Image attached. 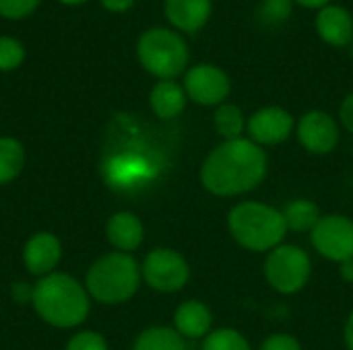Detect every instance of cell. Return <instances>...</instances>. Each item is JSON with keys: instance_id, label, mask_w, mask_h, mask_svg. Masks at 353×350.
Here are the masks:
<instances>
[{"instance_id": "32", "label": "cell", "mask_w": 353, "mask_h": 350, "mask_svg": "<svg viewBox=\"0 0 353 350\" xmlns=\"http://www.w3.org/2000/svg\"><path fill=\"white\" fill-rule=\"evenodd\" d=\"M294 2L304 6V8H312V10H321L327 4H331V0H294Z\"/></svg>"}, {"instance_id": "2", "label": "cell", "mask_w": 353, "mask_h": 350, "mask_svg": "<svg viewBox=\"0 0 353 350\" xmlns=\"http://www.w3.org/2000/svg\"><path fill=\"white\" fill-rule=\"evenodd\" d=\"M35 314L54 328L81 326L91 309V297L87 289L64 272H52L41 276L31 295Z\"/></svg>"}, {"instance_id": "26", "label": "cell", "mask_w": 353, "mask_h": 350, "mask_svg": "<svg viewBox=\"0 0 353 350\" xmlns=\"http://www.w3.org/2000/svg\"><path fill=\"white\" fill-rule=\"evenodd\" d=\"M39 0H0V17L23 19L37 8Z\"/></svg>"}, {"instance_id": "11", "label": "cell", "mask_w": 353, "mask_h": 350, "mask_svg": "<svg viewBox=\"0 0 353 350\" xmlns=\"http://www.w3.org/2000/svg\"><path fill=\"white\" fill-rule=\"evenodd\" d=\"M294 130H296L294 116L279 105L261 107L246 120V132L250 140L256 142L259 146L281 144L283 140L292 136Z\"/></svg>"}, {"instance_id": "12", "label": "cell", "mask_w": 353, "mask_h": 350, "mask_svg": "<svg viewBox=\"0 0 353 350\" xmlns=\"http://www.w3.org/2000/svg\"><path fill=\"white\" fill-rule=\"evenodd\" d=\"M163 12L178 33H199L213 14V0H163Z\"/></svg>"}, {"instance_id": "17", "label": "cell", "mask_w": 353, "mask_h": 350, "mask_svg": "<svg viewBox=\"0 0 353 350\" xmlns=\"http://www.w3.org/2000/svg\"><path fill=\"white\" fill-rule=\"evenodd\" d=\"M186 91L176 80H157L149 95V105L159 120H174L186 107Z\"/></svg>"}, {"instance_id": "13", "label": "cell", "mask_w": 353, "mask_h": 350, "mask_svg": "<svg viewBox=\"0 0 353 350\" xmlns=\"http://www.w3.org/2000/svg\"><path fill=\"white\" fill-rule=\"evenodd\" d=\"M62 258V243L54 233L39 231L35 233L23 250L25 268L35 276H48L54 272Z\"/></svg>"}, {"instance_id": "6", "label": "cell", "mask_w": 353, "mask_h": 350, "mask_svg": "<svg viewBox=\"0 0 353 350\" xmlns=\"http://www.w3.org/2000/svg\"><path fill=\"white\" fill-rule=\"evenodd\" d=\"M310 256L298 245H277L269 252L265 260V278L267 283L283 295L298 293L306 287L310 278Z\"/></svg>"}, {"instance_id": "35", "label": "cell", "mask_w": 353, "mask_h": 350, "mask_svg": "<svg viewBox=\"0 0 353 350\" xmlns=\"http://www.w3.org/2000/svg\"><path fill=\"white\" fill-rule=\"evenodd\" d=\"M352 54H353V41H352Z\"/></svg>"}, {"instance_id": "23", "label": "cell", "mask_w": 353, "mask_h": 350, "mask_svg": "<svg viewBox=\"0 0 353 350\" xmlns=\"http://www.w3.org/2000/svg\"><path fill=\"white\" fill-rule=\"evenodd\" d=\"M294 0H263L261 4V21L265 25H281L292 17Z\"/></svg>"}, {"instance_id": "28", "label": "cell", "mask_w": 353, "mask_h": 350, "mask_svg": "<svg viewBox=\"0 0 353 350\" xmlns=\"http://www.w3.org/2000/svg\"><path fill=\"white\" fill-rule=\"evenodd\" d=\"M339 118H341V124L345 126V130L353 134V93H350L343 99V103L339 107Z\"/></svg>"}, {"instance_id": "33", "label": "cell", "mask_w": 353, "mask_h": 350, "mask_svg": "<svg viewBox=\"0 0 353 350\" xmlns=\"http://www.w3.org/2000/svg\"><path fill=\"white\" fill-rule=\"evenodd\" d=\"M345 344H347V350H353V311L345 324Z\"/></svg>"}, {"instance_id": "19", "label": "cell", "mask_w": 353, "mask_h": 350, "mask_svg": "<svg viewBox=\"0 0 353 350\" xmlns=\"http://www.w3.org/2000/svg\"><path fill=\"white\" fill-rule=\"evenodd\" d=\"M132 350H188L184 338L165 326H153L139 334Z\"/></svg>"}, {"instance_id": "10", "label": "cell", "mask_w": 353, "mask_h": 350, "mask_svg": "<svg viewBox=\"0 0 353 350\" xmlns=\"http://www.w3.org/2000/svg\"><path fill=\"white\" fill-rule=\"evenodd\" d=\"M296 136L308 153L329 155L339 144V126L331 113L312 109L298 120Z\"/></svg>"}, {"instance_id": "29", "label": "cell", "mask_w": 353, "mask_h": 350, "mask_svg": "<svg viewBox=\"0 0 353 350\" xmlns=\"http://www.w3.org/2000/svg\"><path fill=\"white\" fill-rule=\"evenodd\" d=\"M99 2H101L103 8L110 10V12H126V10H130L132 4H134V0H99Z\"/></svg>"}, {"instance_id": "31", "label": "cell", "mask_w": 353, "mask_h": 350, "mask_svg": "<svg viewBox=\"0 0 353 350\" xmlns=\"http://www.w3.org/2000/svg\"><path fill=\"white\" fill-rule=\"evenodd\" d=\"M339 274L345 283H353V258L339 264Z\"/></svg>"}, {"instance_id": "27", "label": "cell", "mask_w": 353, "mask_h": 350, "mask_svg": "<svg viewBox=\"0 0 353 350\" xmlns=\"http://www.w3.org/2000/svg\"><path fill=\"white\" fill-rule=\"evenodd\" d=\"M259 350H302V347L290 334H273V336L265 338V342L261 344Z\"/></svg>"}, {"instance_id": "20", "label": "cell", "mask_w": 353, "mask_h": 350, "mask_svg": "<svg viewBox=\"0 0 353 350\" xmlns=\"http://www.w3.org/2000/svg\"><path fill=\"white\" fill-rule=\"evenodd\" d=\"M25 165V149L10 136H0V186L10 184Z\"/></svg>"}, {"instance_id": "22", "label": "cell", "mask_w": 353, "mask_h": 350, "mask_svg": "<svg viewBox=\"0 0 353 350\" xmlns=\"http://www.w3.org/2000/svg\"><path fill=\"white\" fill-rule=\"evenodd\" d=\"M203 350H252L248 340L234 328H219L205 336Z\"/></svg>"}, {"instance_id": "25", "label": "cell", "mask_w": 353, "mask_h": 350, "mask_svg": "<svg viewBox=\"0 0 353 350\" xmlns=\"http://www.w3.org/2000/svg\"><path fill=\"white\" fill-rule=\"evenodd\" d=\"M66 350H108V342L101 334L91 332V330H83V332H77L68 340Z\"/></svg>"}, {"instance_id": "30", "label": "cell", "mask_w": 353, "mask_h": 350, "mask_svg": "<svg viewBox=\"0 0 353 350\" xmlns=\"http://www.w3.org/2000/svg\"><path fill=\"white\" fill-rule=\"evenodd\" d=\"M31 295H33V289L31 287H27V285H14V289H12V297L17 299V301H31Z\"/></svg>"}, {"instance_id": "14", "label": "cell", "mask_w": 353, "mask_h": 350, "mask_svg": "<svg viewBox=\"0 0 353 350\" xmlns=\"http://www.w3.org/2000/svg\"><path fill=\"white\" fill-rule=\"evenodd\" d=\"M316 35L331 47H345L353 41V14L341 4H327L314 19Z\"/></svg>"}, {"instance_id": "9", "label": "cell", "mask_w": 353, "mask_h": 350, "mask_svg": "<svg viewBox=\"0 0 353 350\" xmlns=\"http://www.w3.org/2000/svg\"><path fill=\"white\" fill-rule=\"evenodd\" d=\"M182 87L186 91V97L194 103L219 107L230 97L232 80L228 72L215 64H196L184 72Z\"/></svg>"}, {"instance_id": "4", "label": "cell", "mask_w": 353, "mask_h": 350, "mask_svg": "<svg viewBox=\"0 0 353 350\" xmlns=\"http://www.w3.org/2000/svg\"><path fill=\"white\" fill-rule=\"evenodd\" d=\"M141 278V266L130 254L112 252L91 264L85 278V289L97 303L120 305L134 297Z\"/></svg>"}, {"instance_id": "18", "label": "cell", "mask_w": 353, "mask_h": 350, "mask_svg": "<svg viewBox=\"0 0 353 350\" xmlns=\"http://www.w3.org/2000/svg\"><path fill=\"white\" fill-rule=\"evenodd\" d=\"M283 219L290 231L294 233H304V231H312L316 227V223L321 221V208L316 202L306 200V198H296L292 200L283 210Z\"/></svg>"}, {"instance_id": "3", "label": "cell", "mask_w": 353, "mask_h": 350, "mask_svg": "<svg viewBox=\"0 0 353 350\" xmlns=\"http://www.w3.org/2000/svg\"><path fill=\"white\" fill-rule=\"evenodd\" d=\"M232 237L250 252H271L281 245L288 225L283 212L263 202H240L228 215Z\"/></svg>"}, {"instance_id": "34", "label": "cell", "mask_w": 353, "mask_h": 350, "mask_svg": "<svg viewBox=\"0 0 353 350\" xmlns=\"http://www.w3.org/2000/svg\"><path fill=\"white\" fill-rule=\"evenodd\" d=\"M62 4H83V2H87V0H60Z\"/></svg>"}, {"instance_id": "15", "label": "cell", "mask_w": 353, "mask_h": 350, "mask_svg": "<svg viewBox=\"0 0 353 350\" xmlns=\"http://www.w3.org/2000/svg\"><path fill=\"white\" fill-rule=\"evenodd\" d=\"M105 235H108L110 245L116 252L130 254V252H134L143 243V239H145V227H143L141 219L134 212L122 210V212H116L108 221Z\"/></svg>"}, {"instance_id": "8", "label": "cell", "mask_w": 353, "mask_h": 350, "mask_svg": "<svg viewBox=\"0 0 353 350\" xmlns=\"http://www.w3.org/2000/svg\"><path fill=\"white\" fill-rule=\"evenodd\" d=\"M310 241L314 250L331 260L345 262L353 258V221L343 215H325L310 231Z\"/></svg>"}, {"instance_id": "16", "label": "cell", "mask_w": 353, "mask_h": 350, "mask_svg": "<svg viewBox=\"0 0 353 350\" xmlns=\"http://www.w3.org/2000/svg\"><path fill=\"white\" fill-rule=\"evenodd\" d=\"M211 309L201 301H184L174 314V330L182 338H205L211 332Z\"/></svg>"}, {"instance_id": "21", "label": "cell", "mask_w": 353, "mask_h": 350, "mask_svg": "<svg viewBox=\"0 0 353 350\" xmlns=\"http://www.w3.org/2000/svg\"><path fill=\"white\" fill-rule=\"evenodd\" d=\"M213 124H215V132L223 140L242 138V134L246 130V118H244L242 109L238 105H234V103H221L215 109Z\"/></svg>"}, {"instance_id": "5", "label": "cell", "mask_w": 353, "mask_h": 350, "mask_svg": "<svg viewBox=\"0 0 353 350\" xmlns=\"http://www.w3.org/2000/svg\"><path fill=\"white\" fill-rule=\"evenodd\" d=\"M137 58L141 66L159 80H174L184 74L190 50L182 33L170 27H151L137 41Z\"/></svg>"}, {"instance_id": "24", "label": "cell", "mask_w": 353, "mask_h": 350, "mask_svg": "<svg viewBox=\"0 0 353 350\" xmlns=\"http://www.w3.org/2000/svg\"><path fill=\"white\" fill-rule=\"evenodd\" d=\"M25 50L14 37H0V72L14 70L23 64Z\"/></svg>"}, {"instance_id": "1", "label": "cell", "mask_w": 353, "mask_h": 350, "mask_svg": "<svg viewBox=\"0 0 353 350\" xmlns=\"http://www.w3.org/2000/svg\"><path fill=\"white\" fill-rule=\"evenodd\" d=\"M267 175V153L250 138L223 140L201 167V184L215 196H240L254 190Z\"/></svg>"}, {"instance_id": "7", "label": "cell", "mask_w": 353, "mask_h": 350, "mask_svg": "<svg viewBox=\"0 0 353 350\" xmlns=\"http://www.w3.org/2000/svg\"><path fill=\"white\" fill-rule=\"evenodd\" d=\"M141 274L151 289L159 293H176L186 287L190 278V266L176 250L155 248L147 254Z\"/></svg>"}]
</instances>
